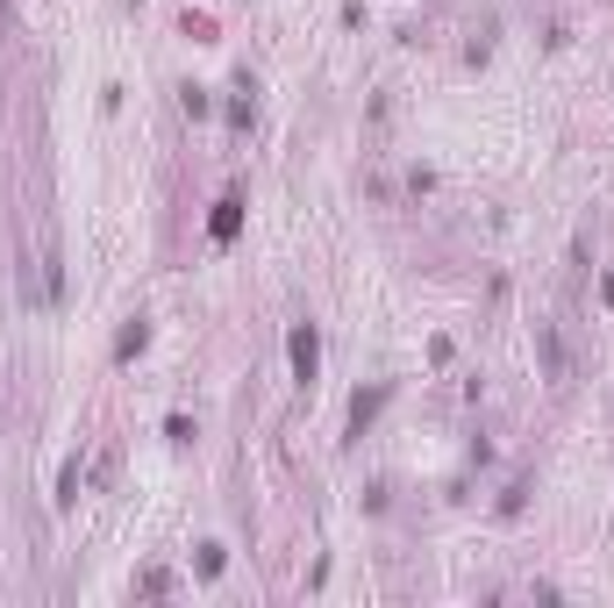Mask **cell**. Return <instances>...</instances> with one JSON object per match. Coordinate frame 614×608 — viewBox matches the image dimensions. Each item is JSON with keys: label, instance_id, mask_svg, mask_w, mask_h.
<instances>
[{"label": "cell", "instance_id": "obj_1", "mask_svg": "<svg viewBox=\"0 0 614 608\" xmlns=\"http://www.w3.org/2000/svg\"><path fill=\"white\" fill-rule=\"evenodd\" d=\"M293 372H300V380H315V358H322V344H315V330H293Z\"/></svg>", "mask_w": 614, "mask_h": 608}, {"label": "cell", "instance_id": "obj_2", "mask_svg": "<svg viewBox=\"0 0 614 608\" xmlns=\"http://www.w3.org/2000/svg\"><path fill=\"white\" fill-rule=\"evenodd\" d=\"M215 237H222V243L236 237V201H222V208H215Z\"/></svg>", "mask_w": 614, "mask_h": 608}]
</instances>
